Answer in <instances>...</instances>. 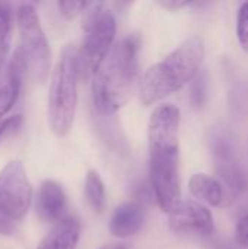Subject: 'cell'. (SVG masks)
I'll list each match as a JSON object with an SVG mask.
<instances>
[{
  "label": "cell",
  "mask_w": 248,
  "mask_h": 249,
  "mask_svg": "<svg viewBox=\"0 0 248 249\" xmlns=\"http://www.w3.org/2000/svg\"><path fill=\"white\" fill-rule=\"evenodd\" d=\"M181 114L172 104L158 105L148 124L149 178L161 212L171 213L181 200L178 174V128Z\"/></svg>",
  "instance_id": "obj_1"
},
{
  "label": "cell",
  "mask_w": 248,
  "mask_h": 249,
  "mask_svg": "<svg viewBox=\"0 0 248 249\" xmlns=\"http://www.w3.org/2000/svg\"><path fill=\"white\" fill-rule=\"evenodd\" d=\"M139 41L126 36L114 44L92 79V105L99 115L121 109L139 89Z\"/></svg>",
  "instance_id": "obj_2"
},
{
  "label": "cell",
  "mask_w": 248,
  "mask_h": 249,
  "mask_svg": "<svg viewBox=\"0 0 248 249\" xmlns=\"http://www.w3.org/2000/svg\"><path fill=\"white\" fill-rule=\"evenodd\" d=\"M205 58V42L194 35L180 44L172 53L149 67L139 82V99L145 107L181 90L199 74Z\"/></svg>",
  "instance_id": "obj_3"
},
{
  "label": "cell",
  "mask_w": 248,
  "mask_h": 249,
  "mask_svg": "<svg viewBox=\"0 0 248 249\" xmlns=\"http://www.w3.org/2000/svg\"><path fill=\"white\" fill-rule=\"evenodd\" d=\"M77 50L73 45H66L53 71L48 90V124L58 137L66 136L73 125L77 105Z\"/></svg>",
  "instance_id": "obj_4"
},
{
  "label": "cell",
  "mask_w": 248,
  "mask_h": 249,
  "mask_svg": "<svg viewBox=\"0 0 248 249\" xmlns=\"http://www.w3.org/2000/svg\"><path fill=\"white\" fill-rule=\"evenodd\" d=\"M18 25L20 34L19 51L26 64V71L35 82L42 83L50 73L51 53L38 13L32 4H20L18 10Z\"/></svg>",
  "instance_id": "obj_5"
},
{
  "label": "cell",
  "mask_w": 248,
  "mask_h": 249,
  "mask_svg": "<svg viewBox=\"0 0 248 249\" xmlns=\"http://www.w3.org/2000/svg\"><path fill=\"white\" fill-rule=\"evenodd\" d=\"M117 32L115 16L111 10L105 9L99 19L85 31L86 36L82 47L77 50V67L79 79H94L104 60L114 47V38Z\"/></svg>",
  "instance_id": "obj_6"
},
{
  "label": "cell",
  "mask_w": 248,
  "mask_h": 249,
  "mask_svg": "<svg viewBox=\"0 0 248 249\" xmlns=\"http://www.w3.org/2000/svg\"><path fill=\"white\" fill-rule=\"evenodd\" d=\"M31 198L32 188L23 163L9 162L0 172V212L16 223L26 216Z\"/></svg>",
  "instance_id": "obj_7"
},
{
  "label": "cell",
  "mask_w": 248,
  "mask_h": 249,
  "mask_svg": "<svg viewBox=\"0 0 248 249\" xmlns=\"http://www.w3.org/2000/svg\"><path fill=\"white\" fill-rule=\"evenodd\" d=\"M168 225L180 235L209 236L215 229L213 216L208 207L191 200H183L168 214Z\"/></svg>",
  "instance_id": "obj_8"
},
{
  "label": "cell",
  "mask_w": 248,
  "mask_h": 249,
  "mask_svg": "<svg viewBox=\"0 0 248 249\" xmlns=\"http://www.w3.org/2000/svg\"><path fill=\"white\" fill-rule=\"evenodd\" d=\"M67 197L63 187L53 181L47 179L41 184L37 196V214L42 222L58 223L66 219Z\"/></svg>",
  "instance_id": "obj_9"
},
{
  "label": "cell",
  "mask_w": 248,
  "mask_h": 249,
  "mask_svg": "<svg viewBox=\"0 0 248 249\" xmlns=\"http://www.w3.org/2000/svg\"><path fill=\"white\" fill-rule=\"evenodd\" d=\"M25 73L26 64L18 48L4 70L0 73V118L15 105Z\"/></svg>",
  "instance_id": "obj_10"
},
{
  "label": "cell",
  "mask_w": 248,
  "mask_h": 249,
  "mask_svg": "<svg viewBox=\"0 0 248 249\" xmlns=\"http://www.w3.org/2000/svg\"><path fill=\"white\" fill-rule=\"evenodd\" d=\"M146 210L139 201H127L118 206L110 220V232L115 238L134 236L143 226Z\"/></svg>",
  "instance_id": "obj_11"
},
{
  "label": "cell",
  "mask_w": 248,
  "mask_h": 249,
  "mask_svg": "<svg viewBox=\"0 0 248 249\" xmlns=\"http://www.w3.org/2000/svg\"><path fill=\"white\" fill-rule=\"evenodd\" d=\"M80 238V222L66 217L54 225L37 249H76Z\"/></svg>",
  "instance_id": "obj_12"
},
{
  "label": "cell",
  "mask_w": 248,
  "mask_h": 249,
  "mask_svg": "<svg viewBox=\"0 0 248 249\" xmlns=\"http://www.w3.org/2000/svg\"><path fill=\"white\" fill-rule=\"evenodd\" d=\"M189 190L193 197L212 207H219L225 203V191L222 182L210 175L194 174L189 181Z\"/></svg>",
  "instance_id": "obj_13"
},
{
  "label": "cell",
  "mask_w": 248,
  "mask_h": 249,
  "mask_svg": "<svg viewBox=\"0 0 248 249\" xmlns=\"http://www.w3.org/2000/svg\"><path fill=\"white\" fill-rule=\"evenodd\" d=\"M216 169L221 178L228 184L231 191H241L246 187L244 174L237 163L232 150L227 144H221L216 150Z\"/></svg>",
  "instance_id": "obj_14"
},
{
  "label": "cell",
  "mask_w": 248,
  "mask_h": 249,
  "mask_svg": "<svg viewBox=\"0 0 248 249\" xmlns=\"http://www.w3.org/2000/svg\"><path fill=\"white\" fill-rule=\"evenodd\" d=\"M85 197L95 213H104L107 207V193L101 175L91 169L85 178Z\"/></svg>",
  "instance_id": "obj_15"
},
{
  "label": "cell",
  "mask_w": 248,
  "mask_h": 249,
  "mask_svg": "<svg viewBox=\"0 0 248 249\" xmlns=\"http://www.w3.org/2000/svg\"><path fill=\"white\" fill-rule=\"evenodd\" d=\"M13 12L9 3L0 1V73L7 66V57L12 44Z\"/></svg>",
  "instance_id": "obj_16"
},
{
  "label": "cell",
  "mask_w": 248,
  "mask_h": 249,
  "mask_svg": "<svg viewBox=\"0 0 248 249\" xmlns=\"http://www.w3.org/2000/svg\"><path fill=\"white\" fill-rule=\"evenodd\" d=\"M237 36L243 51L248 53V1L241 3L237 15Z\"/></svg>",
  "instance_id": "obj_17"
},
{
  "label": "cell",
  "mask_w": 248,
  "mask_h": 249,
  "mask_svg": "<svg viewBox=\"0 0 248 249\" xmlns=\"http://www.w3.org/2000/svg\"><path fill=\"white\" fill-rule=\"evenodd\" d=\"M89 1H80V0H61V1H58V10L64 19L72 20L77 15L83 13Z\"/></svg>",
  "instance_id": "obj_18"
},
{
  "label": "cell",
  "mask_w": 248,
  "mask_h": 249,
  "mask_svg": "<svg viewBox=\"0 0 248 249\" xmlns=\"http://www.w3.org/2000/svg\"><path fill=\"white\" fill-rule=\"evenodd\" d=\"M191 101L194 104V107H202L205 102V96H206V83L203 76H196L194 83H193V89H191Z\"/></svg>",
  "instance_id": "obj_19"
},
{
  "label": "cell",
  "mask_w": 248,
  "mask_h": 249,
  "mask_svg": "<svg viewBox=\"0 0 248 249\" xmlns=\"http://www.w3.org/2000/svg\"><path fill=\"white\" fill-rule=\"evenodd\" d=\"M235 236H237V242L241 247L248 248V214H246L237 225V231H235Z\"/></svg>",
  "instance_id": "obj_20"
},
{
  "label": "cell",
  "mask_w": 248,
  "mask_h": 249,
  "mask_svg": "<svg viewBox=\"0 0 248 249\" xmlns=\"http://www.w3.org/2000/svg\"><path fill=\"white\" fill-rule=\"evenodd\" d=\"M158 4L167 10H180L186 6L193 4V1H190V0H159Z\"/></svg>",
  "instance_id": "obj_21"
},
{
  "label": "cell",
  "mask_w": 248,
  "mask_h": 249,
  "mask_svg": "<svg viewBox=\"0 0 248 249\" xmlns=\"http://www.w3.org/2000/svg\"><path fill=\"white\" fill-rule=\"evenodd\" d=\"M20 115H15L9 120H4V121H0V137L7 133V131H12V130H16L19 125H20Z\"/></svg>",
  "instance_id": "obj_22"
},
{
  "label": "cell",
  "mask_w": 248,
  "mask_h": 249,
  "mask_svg": "<svg viewBox=\"0 0 248 249\" xmlns=\"http://www.w3.org/2000/svg\"><path fill=\"white\" fill-rule=\"evenodd\" d=\"M15 229H16V223L12 219H9L4 213L0 212V233L10 235L15 232Z\"/></svg>",
  "instance_id": "obj_23"
},
{
  "label": "cell",
  "mask_w": 248,
  "mask_h": 249,
  "mask_svg": "<svg viewBox=\"0 0 248 249\" xmlns=\"http://www.w3.org/2000/svg\"><path fill=\"white\" fill-rule=\"evenodd\" d=\"M98 249H127V247L121 245V244H108V245H104Z\"/></svg>",
  "instance_id": "obj_24"
}]
</instances>
